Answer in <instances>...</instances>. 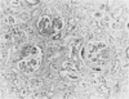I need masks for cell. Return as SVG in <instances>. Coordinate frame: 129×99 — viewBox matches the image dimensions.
Wrapping results in <instances>:
<instances>
[{
  "instance_id": "1",
  "label": "cell",
  "mask_w": 129,
  "mask_h": 99,
  "mask_svg": "<svg viewBox=\"0 0 129 99\" xmlns=\"http://www.w3.org/2000/svg\"><path fill=\"white\" fill-rule=\"evenodd\" d=\"M81 58L92 66L93 71L100 72L102 70V66L109 59V48L101 41L87 44L81 49Z\"/></svg>"
},
{
  "instance_id": "2",
  "label": "cell",
  "mask_w": 129,
  "mask_h": 99,
  "mask_svg": "<svg viewBox=\"0 0 129 99\" xmlns=\"http://www.w3.org/2000/svg\"><path fill=\"white\" fill-rule=\"evenodd\" d=\"M41 63V50L36 45H25L21 50L18 59V68L23 73H32L38 71Z\"/></svg>"
},
{
  "instance_id": "3",
  "label": "cell",
  "mask_w": 129,
  "mask_h": 99,
  "mask_svg": "<svg viewBox=\"0 0 129 99\" xmlns=\"http://www.w3.org/2000/svg\"><path fill=\"white\" fill-rule=\"evenodd\" d=\"M38 27L41 35H54L59 32L63 27V19L59 17H50L44 16L38 22Z\"/></svg>"
},
{
  "instance_id": "4",
  "label": "cell",
  "mask_w": 129,
  "mask_h": 99,
  "mask_svg": "<svg viewBox=\"0 0 129 99\" xmlns=\"http://www.w3.org/2000/svg\"><path fill=\"white\" fill-rule=\"evenodd\" d=\"M5 39L10 41H19L25 39V34L19 28H13V30H9L5 34Z\"/></svg>"
},
{
  "instance_id": "5",
  "label": "cell",
  "mask_w": 129,
  "mask_h": 99,
  "mask_svg": "<svg viewBox=\"0 0 129 99\" xmlns=\"http://www.w3.org/2000/svg\"><path fill=\"white\" fill-rule=\"evenodd\" d=\"M62 75L66 76V77L70 79V80H74V81L79 79V76H78L76 71H67V70H63V71H62Z\"/></svg>"
},
{
  "instance_id": "6",
  "label": "cell",
  "mask_w": 129,
  "mask_h": 99,
  "mask_svg": "<svg viewBox=\"0 0 129 99\" xmlns=\"http://www.w3.org/2000/svg\"><path fill=\"white\" fill-rule=\"evenodd\" d=\"M80 42H81V40H76L72 44V46H71V56L75 58V61H76V53H78V48H79Z\"/></svg>"
},
{
  "instance_id": "7",
  "label": "cell",
  "mask_w": 129,
  "mask_h": 99,
  "mask_svg": "<svg viewBox=\"0 0 129 99\" xmlns=\"http://www.w3.org/2000/svg\"><path fill=\"white\" fill-rule=\"evenodd\" d=\"M12 22H14V18L9 17V18H8V23H12Z\"/></svg>"
},
{
  "instance_id": "8",
  "label": "cell",
  "mask_w": 129,
  "mask_h": 99,
  "mask_svg": "<svg viewBox=\"0 0 129 99\" xmlns=\"http://www.w3.org/2000/svg\"><path fill=\"white\" fill-rule=\"evenodd\" d=\"M28 4H31V5H34V4H38V2H27Z\"/></svg>"
}]
</instances>
